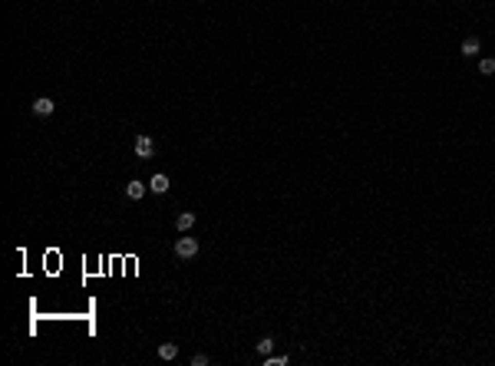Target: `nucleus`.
Segmentation results:
<instances>
[{"mask_svg":"<svg viewBox=\"0 0 495 366\" xmlns=\"http://www.w3.org/2000/svg\"><path fill=\"white\" fill-rule=\"evenodd\" d=\"M53 109H57V103H53L50 96H36L33 103H30V112H33V115H40V119L53 115Z\"/></svg>","mask_w":495,"mask_h":366,"instance_id":"obj_1","label":"nucleus"},{"mask_svg":"<svg viewBox=\"0 0 495 366\" xmlns=\"http://www.w3.org/2000/svg\"><path fill=\"white\" fill-rule=\"evenodd\" d=\"M271 350H274V337H261V340H258V353H261V356H271Z\"/></svg>","mask_w":495,"mask_h":366,"instance_id":"obj_9","label":"nucleus"},{"mask_svg":"<svg viewBox=\"0 0 495 366\" xmlns=\"http://www.w3.org/2000/svg\"><path fill=\"white\" fill-rule=\"evenodd\" d=\"M175 228L182 231V235H185V231H192V228H195V215H192V211H182V215H175Z\"/></svg>","mask_w":495,"mask_h":366,"instance_id":"obj_5","label":"nucleus"},{"mask_svg":"<svg viewBox=\"0 0 495 366\" xmlns=\"http://www.w3.org/2000/svg\"><path fill=\"white\" fill-rule=\"evenodd\" d=\"M149 188H152V195H165L169 191V175H152Z\"/></svg>","mask_w":495,"mask_h":366,"instance_id":"obj_7","label":"nucleus"},{"mask_svg":"<svg viewBox=\"0 0 495 366\" xmlns=\"http://www.w3.org/2000/svg\"><path fill=\"white\" fill-rule=\"evenodd\" d=\"M211 360H208V353H195L192 356V366H208Z\"/></svg>","mask_w":495,"mask_h":366,"instance_id":"obj_12","label":"nucleus"},{"mask_svg":"<svg viewBox=\"0 0 495 366\" xmlns=\"http://www.w3.org/2000/svg\"><path fill=\"white\" fill-rule=\"evenodd\" d=\"M479 73H482V76H492V73H495V60H492V56H485L482 63H479Z\"/></svg>","mask_w":495,"mask_h":366,"instance_id":"obj_10","label":"nucleus"},{"mask_svg":"<svg viewBox=\"0 0 495 366\" xmlns=\"http://www.w3.org/2000/svg\"><path fill=\"white\" fill-rule=\"evenodd\" d=\"M159 356H162V360H175V356H178V346H175V343H162V346H159Z\"/></svg>","mask_w":495,"mask_h":366,"instance_id":"obj_8","label":"nucleus"},{"mask_svg":"<svg viewBox=\"0 0 495 366\" xmlns=\"http://www.w3.org/2000/svg\"><path fill=\"white\" fill-rule=\"evenodd\" d=\"M145 191H149V185H145V182H139V178H132V182L125 185V198H132V201H139Z\"/></svg>","mask_w":495,"mask_h":366,"instance_id":"obj_4","label":"nucleus"},{"mask_svg":"<svg viewBox=\"0 0 495 366\" xmlns=\"http://www.w3.org/2000/svg\"><path fill=\"white\" fill-rule=\"evenodd\" d=\"M175 254H178V258H195V254H198V241H195V238H178L175 241Z\"/></svg>","mask_w":495,"mask_h":366,"instance_id":"obj_2","label":"nucleus"},{"mask_svg":"<svg viewBox=\"0 0 495 366\" xmlns=\"http://www.w3.org/2000/svg\"><path fill=\"white\" fill-rule=\"evenodd\" d=\"M459 50H462V56H475V53L482 50V43H479V36H466Z\"/></svg>","mask_w":495,"mask_h":366,"instance_id":"obj_6","label":"nucleus"},{"mask_svg":"<svg viewBox=\"0 0 495 366\" xmlns=\"http://www.w3.org/2000/svg\"><path fill=\"white\" fill-rule=\"evenodd\" d=\"M264 366H287V356H264Z\"/></svg>","mask_w":495,"mask_h":366,"instance_id":"obj_11","label":"nucleus"},{"mask_svg":"<svg viewBox=\"0 0 495 366\" xmlns=\"http://www.w3.org/2000/svg\"><path fill=\"white\" fill-rule=\"evenodd\" d=\"M152 152H155L152 136H139L136 139V155H139V159H152Z\"/></svg>","mask_w":495,"mask_h":366,"instance_id":"obj_3","label":"nucleus"}]
</instances>
